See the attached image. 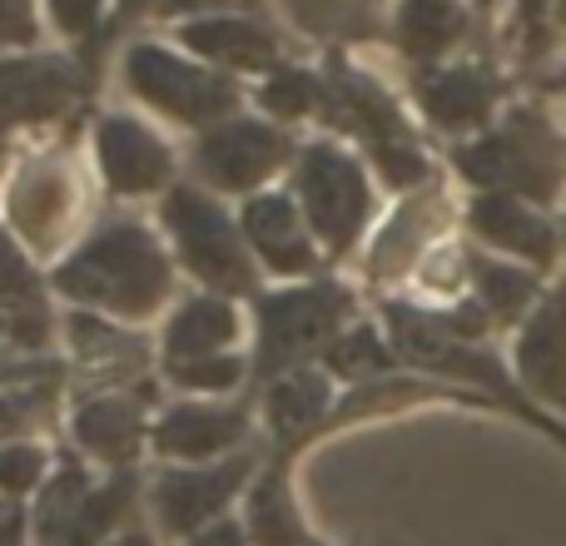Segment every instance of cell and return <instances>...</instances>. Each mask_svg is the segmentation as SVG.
<instances>
[{
	"mask_svg": "<svg viewBox=\"0 0 566 546\" xmlns=\"http://www.w3.org/2000/svg\"><path fill=\"white\" fill-rule=\"evenodd\" d=\"M55 283L80 303L125 313V318H145L169 293V264L139 224H109L70 264H60Z\"/></svg>",
	"mask_w": 566,
	"mask_h": 546,
	"instance_id": "obj_1",
	"label": "cell"
},
{
	"mask_svg": "<svg viewBox=\"0 0 566 546\" xmlns=\"http://www.w3.org/2000/svg\"><path fill=\"white\" fill-rule=\"evenodd\" d=\"M458 165L472 185H502L527 199H557L566 179V145L547 119L512 115L502 135H488L472 149H462Z\"/></svg>",
	"mask_w": 566,
	"mask_h": 546,
	"instance_id": "obj_2",
	"label": "cell"
},
{
	"mask_svg": "<svg viewBox=\"0 0 566 546\" xmlns=\"http://www.w3.org/2000/svg\"><path fill=\"white\" fill-rule=\"evenodd\" d=\"M165 224H169V234H175L185 264L205 283L229 288V293L254 288V264H249L244 244H239L234 224L224 219L219 204H209V199L195 195V189H175L165 204Z\"/></svg>",
	"mask_w": 566,
	"mask_h": 546,
	"instance_id": "obj_3",
	"label": "cell"
},
{
	"mask_svg": "<svg viewBox=\"0 0 566 546\" xmlns=\"http://www.w3.org/2000/svg\"><path fill=\"white\" fill-rule=\"evenodd\" d=\"M298 199L328 249H348L368 219V185L358 165L333 145H313L298 165Z\"/></svg>",
	"mask_w": 566,
	"mask_h": 546,
	"instance_id": "obj_4",
	"label": "cell"
},
{
	"mask_svg": "<svg viewBox=\"0 0 566 546\" xmlns=\"http://www.w3.org/2000/svg\"><path fill=\"white\" fill-rule=\"evenodd\" d=\"M343 313H348V293L343 288H293V293H274L259 308L264 323V343H259V368L264 372H283L289 363H298L303 353H313L318 343H328L338 333Z\"/></svg>",
	"mask_w": 566,
	"mask_h": 546,
	"instance_id": "obj_5",
	"label": "cell"
},
{
	"mask_svg": "<svg viewBox=\"0 0 566 546\" xmlns=\"http://www.w3.org/2000/svg\"><path fill=\"white\" fill-rule=\"evenodd\" d=\"M125 75L135 85V95H145L155 109L175 119H214L234 105V90L224 80H214L209 70L189 65V60H175L159 45H135L125 60Z\"/></svg>",
	"mask_w": 566,
	"mask_h": 546,
	"instance_id": "obj_6",
	"label": "cell"
},
{
	"mask_svg": "<svg viewBox=\"0 0 566 546\" xmlns=\"http://www.w3.org/2000/svg\"><path fill=\"white\" fill-rule=\"evenodd\" d=\"M249 458H229V462H214V468H179V472H165L155 482V517L169 537H195V532L214 527L219 512L229 507L239 487H244Z\"/></svg>",
	"mask_w": 566,
	"mask_h": 546,
	"instance_id": "obj_7",
	"label": "cell"
},
{
	"mask_svg": "<svg viewBox=\"0 0 566 546\" xmlns=\"http://www.w3.org/2000/svg\"><path fill=\"white\" fill-rule=\"evenodd\" d=\"M283 159H289V139L269 125H254V119H234V125L209 129L205 145H199L205 175L224 189H254Z\"/></svg>",
	"mask_w": 566,
	"mask_h": 546,
	"instance_id": "obj_8",
	"label": "cell"
},
{
	"mask_svg": "<svg viewBox=\"0 0 566 546\" xmlns=\"http://www.w3.org/2000/svg\"><path fill=\"white\" fill-rule=\"evenodd\" d=\"M80 99V75L60 55L35 60H0V129L50 119Z\"/></svg>",
	"mask_w": 566,
	"mask_h": 546,
	"instance_id": "obj_9",
	"label": "cell"
},
{
	"mask_svg": "<svg viewBox=\"0 0 566 546\" xmlns=\"http://www.w3.org/2000/svg\"><path fill=\"white\" fill-rule=\"evenodd\" d=\"M99 169L115 195H149L169 179V149L139 119H99Z\"/></svg>",
	"mask_w": 566,
	"mask_h": 546,
	"instance_id": "obj_10",
	"label": "cell"
},
{
	"mask_svg": "<svg viewBox=\"0 0 566 546\" xmlns=\"http://www.w3.org/2000/svg\"><path fill=\"white\" fill-rule=\"evenodd\" d=\"M249 422L239 408H199V402H179L159 418L155 428V448L165 458H185V462H205L229 452L234 442H244Z\"/></svg>",
	"mask_w": 566,
	"mask_h": 546,
	"instance_id": "obj_11",
	"label": "cell"
},
{
	"mask_svg": "<svg viewBox=\"0 0 566 546\" xmlns=\"http://www.w3.org/2000/svg\"><path fill=\"white\" fill-rule=\"evenodd\" d=\"M472 229H478L488 244L507 249V254H522V259H537V264H547L552 249H557L552 224L537 209L522 204L517 195H482L478 204H472Z\"/></svg>",
	"mask_w": 566,
	"mask_h": 546,
	"instance_id": "obj_12",
	"label": "cell"
},
{
	"mask_svg": "<svg viewBox=\"0 0 566 546\" xmlns=\"http://www.w3.org/2000/svg\"><path fill=\"white\" fill-rule=\"evenodd\" d=\"M244 229H249L254 249L264 254V264L274 269V273H308V269H313L308 229H303L298 209H293L283 195L249 199V209H244Z\"/></svg>",
	"mask_w": 566,
	"mask_h": 546,
	"instance_id": "obj_13",
	"label": "cell"
},
{
	"mask_svg": "<svg viewBox=\"0 0 566 546\" xmlns=\"http://www.w3.org/2000/svg\"><path fill=\"white\" fill-rule=\"evenodd\" d=\"M189 50H199L205 60H219V65H239V70H259V65H274L279 45L269 30H259L254 20H239V15H209V20H189L179 30Z\"/></svg>",
	"mask_w": 566,
	"mask_h": 546,
	"instance_id": "obj_14",
	"label": "cell"
},
{
	"mask_svg": "<svg viewBox=\"0 0 566 546\" xmlns=\"http://www.w3.org/2000/svg\"><path fill=\"white\" fill-rule=\"evenodd\" d=\"M492 99H497V90H492L488 70L478 65H452L422 80V109L448 129H478L492 115Z\"/></svg>",
	"mask_w": 566,
	"mask_h": 546,
	"instance_id": "obj_15",
	"label": "cell"
},
{
	"mask_svg": "<svg viewBox=\"0 0 566 546\" xmlns=\"http://www.w3.org/2000/svg\"><path fill=\"white\" fill-rule=\"evenodd\" d=\"M522 378L542 392V398L566 408V288L547 298L537 323L522 338Z\"/></svg>",
	"mask_w": 566,
	"mask_h": 546,
	"instance_id": "obj_16",
	"label": "cell"
},
{
	"mask_svg": "<svg viewBox=\"0 0 566 546\" xmlns=\"http://www.w3.org/2000/svg\"><path fill=\"white\" fill-rule=\"evenodd\" d=\"M239 338V318L224 298H195L169 318L165 333V353L169 363H189V358H214L229 343Z\"/></svg>",
	"mask_w": 566,
	"mask_h": 546,
	"instance_id": "obj_17",
	"label": "cell"
},
{
	"mask_svg": "<svg viewBox=\"0 0 566 546\" xmlns=\"http://www.w3.org/2000/svg\"><path fill=\"white\" fill-rule=\"evenodd\" d=\"M75 438L85 452H95V458L105 462H129L139 448V438H145V422H139V408L125 398H95L80 408L75 418Z\"/></svg>",
	"mask_w": 566,
	"mask_h": 546,
	"instance_id": "obj_18",
	"label": "cell"
},
{
	"mask_svg": "<svg viewBox=\"0 0 566 546\" xmlns=\"http://www.w3.org/2000/svg\"><path fill=\"white\" fill-rule=\"evenodd\" d=\"M244 532L254 546H308V532H303V522H298V507H293V497H289L283 472H264L259 487L249 492Z\"/></svg>",
	"mask_w": 566,
	"mask_h": 546,
	"instance_id": "obj_19",
	"label": "cell"
},
{
	"mask_svg": "<svg viewBox=\"0 0 566 546\" xmlns=\"http://www.w3.org/2000/svg\"><path fill=\"white\" fill-rule=\"evenodd\" d=\"M328 412V378L313 368H293L269 388V422L279 438H298Z\"/></svg>",
	"mask_w": 566,
	"mask_h": 546,
	"instance_id": "obj_20",
	"label": "cell"
},
{
	"mask_svg": "<svg viewBox=\"0 0 566 546\" xmlns=\"http://www.w3.org/2000/svg\"><path fill=\"white\" fill-rule=\"evenodd\" d=\"M129 497H135V482L129 477H115V482H105V487H90V497L80 502V512L70 517V527L60 532L55 546H105V537L129 512Z\"/></svg>",
	"mask_w": 566,
	"mask_h": 546,
	"instance_id": "obj_21",
	"label": "cell"
},
{
	"mask_svg": "<svg viewBox=\"0 0 566 546\" xmlns=\"http://www.w3.org/2000/svg\"><path fill=\"white\" fill-rule=\"evenodd\" d=\"M398 30L412 55H442L462 35V10L452 0H402Z\"/></svg>",
	"mask_w": 566,
	"mask_h": 546,
	"instance_id": "obj_22",
	"label": "cell"
},
{
	"mask_svg": "<svg viewBox=\"0 0 566 546\" xmlns=\"http://www.w3.org/2000/svg\"><path fill=\"white\" fill-rule=\"evenodd\" d=\"M0 318L15 323V333H25L30 343L40 338V298H35V283H30L25 264H20V254L0 239Z\"/></svg>",
	"mask_w": 566,
	"mask_h": 546,
	"instance_id": "obj_23",
	"label": "cell"
},
{
	"mask_svg": "<svg viewBox=\"0 0 566 546\" xmlns=\"http://www.w3.org/2000/svg\"><path fill=\"white\" fill-rule=\"evenodd\" d=\"M472 273H478V298H482V308L497 313V318H517V313L532 303V293H537V279H532L527 269L478 259V264H472Z\"/></svg>",
	"mask_w": 566,
	"mask_h": 546,
	"instance_id": "obj_24",
	"label": "cell"
},
{
	"mask_svg": "<svg viewBox=\"0 0 566 546\" xmlns=\"http://www.w3.org/2000/svg\"><path fill=\"white\" fill-rule=\"evenodd\" d=\"M90 497V477L80 468H65L55 482L45 487V497H40V507H35V537L40 546H55L60 542V532L70 527V517L80 512V502Z\"/></svg>",
	"mask_w": 566,
	"mask_h": 546,
	"instance_id": "obj_25",
	"label": "cell"
},
{
	"mask_svg": "<svg viewBox=\"0 0 566 546\" xmlns=\"http://www.w3.org/2000/svg\"><path fill=\"white\" fill-rule=\"evenodd\" d=\"M244 372V363L234 353H214V358H189V363H169V378L189 392H229Z\"/></svg>",
	"mask_w": 566,
	"mask_h": 546,
	"instance_id": "obj_26",
	"label": "cell"
},
{
	"mask_svg": "<svg viewBox=\"0 0 566 546\" xmlns=\"http://www.w3.org/2000/svg\"><path fill=\"white\" fill-rule=\"evenodd\" d=\"M328 363L338 372H348V378H368V372L388 368V348H382V338L373 328H353V333H343V338L333 343Z\"/></svg>",
	"mask_w": 566,
	"mask_h": 546,
	"instance_id": "obj_27",
	"label": "cell"
},
{
	"mask_svg": "<svg viewBox=\"0 0 566 546\" xmlns=\"http://www.w3.org/2000/svg\"><path fill=\"white\" fill-rule=\"evenodd\" d=\"M40 477H45V452H40L35 442H10V448H0V492H6V497L35 492Z\"/></svg>",
	"mask_w": 566,
	"mask_h": 546,
	"instance_id": "obj_28",
	"label": "cell"
},
{
	"mask_svg": "<svg viewBox=\"0 0 566 546\" xmlns=\"http://www.w3.org/2000/svg\"><path fill=\"white\" fill-rule=\"evenodd\" d=\"M259 99H264L274 115H308L313 99H318V85H313L303 70H279V75L264 85V95H259Z\"/></svg>",
	"mask_w": 566,
	"mask_h": 546,
	"instance_id": "obj_29",
	"label": "cell"
},
{
	"mask_svg": "<svg viewBox=\"0 0 566 546\" xmlns=\"http://www.w3.org/2000/svg\"><path fill=\"white\" fill-rule=\"evenodd\" d=\"M35 35V20H30V0H0V45H15V40Z\"/></svg>",
	"mask_w": 566,
	"mask_h": 546,
	"instance_id": "obj_30",
	"label": "cell"
},
{
	"mask_svg": "<svg viewBox=\"0 0 566 546\" xmlns=\"http://www.w3.org/2000/svg\"><path fill=\"white\" fill-rule=\"evenodd\" d=\"M50 6H55L60 30H70V35H85L99 15V0H50Z\"/></svg>",
	"mask_w": 566,
	"mask_h": 546,
	"instance_id": "obj_31",
	"label": "cell"
},
{
	"mask_svg": "<svg viewBox=\"0 0 566 546\" xmlns=\"http://www.w3.org/2000/svg\"><path fill=\"white\" fill-rule=\"evenodd\" d=\"M185 546H254V542H249V532L239 527V522H224V517H219L214 527L195 532V537H189Z\"/></svg>",
	"mask_w": 566,
	"mask_h": 546,
	"instance_id": "obj_32",
	"label": "cell"
},
{
	"mask_svg": "<svg viewBox=\"0 0 566 546\" xmlns=\"http://www.w3.org/2000/svg\"><path fill=\"white\" fill-rule=\"evenodd\" d=\"M338 6H343V0H293V10L303 15V25H308V20H313V25H328L323 15H333Z\"/></svg>",
	"mask_w": 566,
	"mask_h": 546,
	"instance_id": "obj_33",
	"label": "cell"
},
{
	"mask_svg": "<svg viewBox=\"0 0 566 546\" xmlns=\"http://www.w3.org/2000/svg\"><path fill=\"white\" fill-rule=\"evenodd\" d=\"M557 10V0H517V20L522 25H542V15Z\"/></svg>",
	"mask_w": 566,
	"mask_h": 546,
	"instance_id": "obj_34",
	"label": "cell"
},
{
	"mask_svg": "<svg viewBox=\"0 0 566 546\" xmlns=\"http://www.w3.org/2000/svg\"><path fill=\"white\" fill-rule=\"evenodd\" d=\"M105 546H155V542L139 537V532H125V537H115V542H105Z\"/></svg>",
	"mask_w": 566,
	"mask_h": 546,
	"instance_id": "obj_35",
	"label": "cell"
},
{
	"mask_svg": "<svg viewBox=\"0 0 566 546\" xmlns=\"http://www.w3.org/2000/svg\"><path fill=\"white\" fill-rule=\"evenodd\" d=\"M557 25L566 30V0H557Z\"/></svg>",
	"mask_w": 566,
	"mask_h": 546,
	"instance_id": "obj_36",
	"label": "cell"
},
{
	"mask_svg": "<svg viewBox=\"0 0 566 546\" xmlns=\"http://www.w3.org/2000/svg\"><path fill=\"white\" fill-rule=\"evenodd\" d=\"M552 90H562V95H566V70H562V75H557V80H552Z\"/></svg>",
	"mask_w": 566,
	"mask_h": 546,
	"instance_id": "obj_37",
	"label": "cell"
},
{
	"mask_svg": "<svg viewBox=\"0 0 566 546\" xmlns=\"http://www.w3.org/2000/svg\"><path fill=\"white\" fill-rule=\"evenodd\" d=\"M139 6H145V0H125V10H139Z\"/></svg>",
	"mask_w": 566,
	"mask_h": 546,
	"instance_id": "obj_38",
	"label": "cell"
},
{
	"mask_svg": "<svg viewBox=\"0 0 566 546\" xmlns=\"http://www.w3.org/2000/svg\"><path fill=\"white\" fill-rule=\"evenodd\" d=\"M488 6H492V0H488Z\"/></svg>",
	"mask_w": 566,
	"mask_h": 546,
	"instance_id": "obj_39",
	"label": "cell"
}]
</instances>
